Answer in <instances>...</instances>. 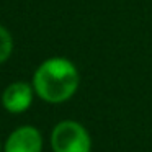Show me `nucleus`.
I'll list each match as a JSON object with an SVG mask.
<instances>
[{"label":"nucleus","instance_id":"nucleus-1","mask_svg":"<svg viewBox=\"0 0 152 152\" xmlns=\"http://www.w3.org/2000/svg\"><path fill=\"white\" fill-rule=\"evenodd\" d=\"M80 83L75 64L66 57L44 61L33 75V88L48 103H64L72 98Z\"/></svg>","mask_w":152,"mask_h":152},{"label":"nucleus","instance_id":"nucleus-2","mask_svg":"<svg viewBox=\"0 0 152 152\" xmlns=\"http://www.w3.org/2000/svg\"><path fill=\"white\" fill-rule=\"evenodd\" d=\"M53 152H90L92 137L80 123L66 119L54 126L51 132Z\"/></svg>","mask_w":152,"mask_h":152},{"label":"nucleus","instance_id":"nucleus-3","mask_svg":"<svg viewBox=\"0 0 152 152\" xmlns=\"http://www.w3.org/2000/svg\"><path fill=\"white\" fill-rule=\"evenodd\" d=\"M43 137L33 126H21L8 136L4 152H41Z\"/></svg>","mask_w":152,"mask_h":152},{"label":"nucleus","instance_id":"nucleus-4","mask_svg":"<svg viewBox=\"0 0 152 152\" xmlns=\"http://www.w3.org/2000/svg\"><path fill=\"white\" fill-rule=\"evenodd\" d=\"M33 92L34 88L26 82H15L5 88L2 95L4 108L10 113H23L33 103Z\"/></svg>","mask_w":152,"mask_h":152},{"label":"nucleus","instance_id":"nucleus-5","mask_svg":"<svg viewBox=\"0 0 152 152\" xmlns=\"http://www.w3.org/2000/svg\"><path fill=\"white\" fill-rule=\"evenodd\" d=\"M12 51H13V39L12 34L0 25V64L10 57Z\"/></svg>","mask_w":152,"mask_h":152}]
</instances>
